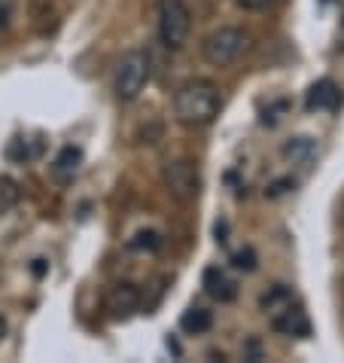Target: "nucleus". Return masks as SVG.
Returning <instances> with one entry per match:
<instances>
[{"instance_id": "f257e3e1", "label": "nucleus", "mask_w": 344, "mask_h": 363, "mask_svg": "<svg viewBox=\"0 0 344 363\" xmlns=\"http://www.w3.org/2000/svg\"><path fill=\"white\" fill-rule=\"evenodd\" d=\"M222 95L214 79L192 77L174 92V116L186 128H205L219 116Z\"/></svg>"}, {"instance_id": "f03ea898", "label": "nucleus", "mask_w": 344, "mask_h": 363, "mask_svg": "<svg viewBox=\"0 0 344 363\" xmlns=\"http://www.w3.org/2000/svg\"><path fill=\"white\" fill-rule=\"evenodd\" d=\"M149 83V55L144 49H128L113 67V92L119 101H137Z\"/></svg>"}, {"instance_id": "7ed1b4c3", "label": "nucleus", "mask_w": 344, "mask_h": 363, "mask_svg": "<svg viewBox=\"0 0 344 363\" xmlns=\"http://www.w3.org/2000/svg\"><path fill=\"white\" fill-rule=\"evenodd\" d=\"M247 46H250V34L244 28L222 25V28H214V31L205 37L201 55H205V62L214 65V67H229L247 52Z\"/></svg>"}, {"instance_id": "20e7f679", "label": "nucleus", "mask_w": 344, "mask_h": 363, "mask_svg": "<svg viewBox=\"0 0 344 363\" xmlns=\"http://www.w3.org/2000/svg\"><path fill=\"white\" fill-rule=\"evenodd\" d=\"M159 40L168 49H183L192 31V9L186 0H159L156 4Z\"/></svg>"}, {"instance_id": "39448f33", "label": "nucleus", "mask_w": 344, "mask_h": 363, "mask_svg": "<svg viewBox=\"0 0 344 363\" xmlns=\"http://www.w3.org/2000/svg\"><path fill=\"white\" fill-rule=\"evenodd\" d=\"M161 184H165V189L177 201H183V205L195 201L201 193V174H198L195 162H189V159H171V162H165V168H161Z\"/></svg>"}, {"instance_id": "423d86ee", "label": "nucleus", "mask_w": 344, "mask_h": 363, "mask_svg": "<svg viewBox=\"0 0 344 363\" xmlns=\"http://www.w3.org/2000/svg\"><path fill=\"white\" fill-rule=\"evenodd\" d=\"M271 330L280 333V336H289V339H308L311 336V320L305 315L302 306H289L283 302L271 311Z\"/></svg>"}, {"instance_id": "0eeeda50", "label": "nucleus", "mask_w": 344, "mask_h": 363, "mask_svg": "<svg viewBox=\"0 0 344 363\" xmlns=\"http://www.w3.org/2000/svg\"><path fill=\"white\" fill-rule=\"evenodd\" d=\"M140 287L137 284H128V281H122V284H116V287H110V294H107V311L113 318H125L131 315V311H137L140 306Z\"/></svg>"}, {"instance_id": "6e6552de", "label": "nucleus", "mask_w": 344, "mask_h": 363, "mask_svg": "<svg viewBox=\"0 0 344 363\" xmlns=\"http://www.w3.org/2000/svg\"><path fill=\"white\" fill-rule=\"evenodd\" d=\"M280 153H283V159H287L289 165L311 168L314 159H317V144H314V138H308V135H296V138L283 140Z\"/></svg>"}, {"instance_id": "1a4fd4ad", "label": "nucleus", "mask_w": 344, "mask_h": 363, "mask_svg": "<svg viewBox=\"0 0 344 363\" xmlns=\"http://www.w3.org/2000/svg\"><path fill=\"white\" fill-rule=\"evenodd\" d=\"M341 104V89L336 79H317L308 89V110H336Z\"/></svg>"}, {"instance_id": "9d476101", "label": "nucleus", "mask_w": 344, "mask_h": 363, "mask_svg": "<svg viewBox=\"0 0 344 363\" xmlns=\"http://www.w3.org/2000/svg\"><path fill=\"white\" fill-rule=\"evenodd\" d=\"M79 165H83V150L79 147H64L62 153L55 156V162H52V177L62 180V184H67V180L76 177Z\"/></svg>"}, {"instance_id": "9b49d317", "label": "nucleus", "mask_w": 344, "mask_h": 363, "mask_svg": "<svg viewBox=\"0 0 344 363\" xmlns=\"http://www.w3.org/2000/svg\"><path fill=\"white\" fill-rule=\"evenodd\" d=\"M201 284H205L207 296H214L219 302H231L235 299V284L222 275L219 269H205V275H201Z\"/></svg>"}, {"instance_id": "f8f14e48", "label": "nucleus", "mask_w": 344, "mask_h": 363, "mask_svg": "<svg viewBox=\"0 0 344 363\" xmlns=\"http://www.w3.org/2000/svg\"><path fill=\"white\" fill-rule=\"evenodd\" d=\"M161 245H165L161 232H156V229H140V232L131 235L128 250H137V254H156V250H161Z\"/></svg>"}, {"instance_id": "ddd939ff", "label": "nucleus", "mask_w": 344, "mask_h": 363, "mask_svg": "<svg viewBox=\"0 0 344 363\" xmlns=\"http://www.w3.org/2000/svg\"><path fill=\"white\" fill-rule=\"evenodd\" d=\"M180 324H183L186 333H207L214 327V315H210L207 308H189Z\"/></svg>"}, {"instance_id": "4468645a", "label": "nucleus", "mask_w": 344, "mask_h": 363, "mask_svg": "<svg viewBox=\"0 0 344 363\" xmlns=\"http://www.w3.org/2000/svg\"><path fill=\"white\" fill-rule=\"evenodd\" d=\"M231 266H235L238 272H256V266H259L256 250H253L250 245L241 247V250H235V254H231Z\"/></svg>"}, {"instance_id": "2eb2a0df", "label": "nucleus", "mask_w": 344, "mask_h": 363, "mask_svg": "<svg viewBox=\"0 0 344 363\" xmlns=\"http://www.w3.org/2000/svg\"><path fill=\"white\" fill-rule=\"evenodd\" d=\"M283 302H289V290L283 287V284H277L271 294H265L262 296V308H268V311H275L277 306H283Z\"/></svg>"}, {"instance_id": "dca6fc26", "label": "nucleus", "mask_w": 344, "mask_h": 363, "mask_svg": "<svg viewBox=\"0 0 344 363\" xmlns=\"http://www.w3.org/2000/svg\"><path fill=\"white\" fill-rule=\"evenodd\" d=\"M289 189H296V180H292V177H280V180H275V184L265 186V199H280V196H287Z\"/></svg>"}, {"instance_id": "f3484780", "label": "nucleus", "mask_w": 344, "mask_h": 363, "mask_svg": "<svg viewBox=\"0 0 344 363\" xmlns=\"http://www.w3.org/2000/svg\"><path fill=\"white\" fill-rule=\"evenodd\" d=\"M16 18V0H0V31H6Z\"/></svg>"}, {"instance_id": "a211bd4d", "label": "nucleus", "mask_w": 344, "mask_h": 363, "mask_svg": "<svg viewBox=\"0 0 344 363\" xmlns=\"http://www.w3.org/2000/svg\"><path fill=\"white\" fill-rule=\"evenodd\" d=\"M238 9H244V13H262V9H268L275 0H231Z\"/></svg>"}, {"instance_id": "6ab92c4d", "label": "nucleus", "mask_w": 344, "mask_h": 363, "mask_svg": "<svg viewBox=\"0 0 344 363\" xmlns=\"http://www.w3.org/2000/svg\"><path fill=\"white\" fill-rule=\"evenodd\" d=\"M229 235V223H226V220H222V223H217V241H219V245H226V238Z\"/></svg>"}, {"instance_id": "aec40b11", "label": "nucleus", "mask_w": 344, "mask_h": 363, "mask_svg": "<svg viewBox=\"0 0 344 363\" xmlns=\"http://www.w3.org/2000/svg\"><path fill=\"white\" fill-rule=\"evenodd\" d=\"M31 272L37 278H43L46 275V259H34V266H31Z\"/></svg>"}, {"instance_id": "412c9836", "label": "nucleus", "mask_w": 344, "mask_h": 363, "mask_svg": "<svg viewBox=\"0 0 344 363\" xmlns=\"http://www.w3.org/2000/svg\"><path fill=\"white\" fill-rule=\"evenodd\" d=\"M4 336H6V320L0 318V342H4Z\"/></svg>"}]
</instances>
